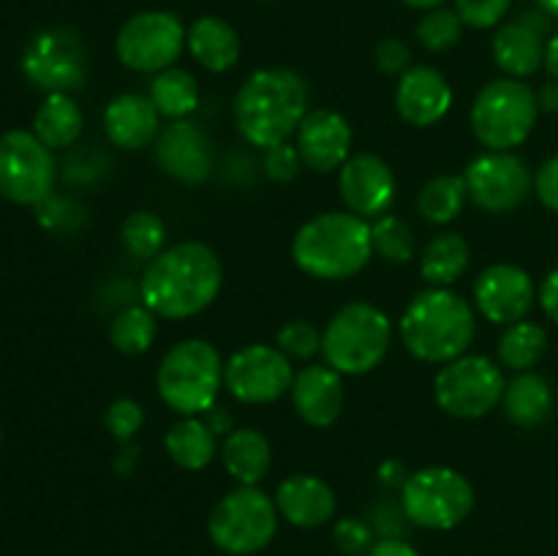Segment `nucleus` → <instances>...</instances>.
<instances>
[{"label": "nucleus", "instance_id": "12", "mask_svg": "<svg viewBox=\"0 0 558 556\" xmlns=\"http://www.w3.org/2000/svg\"><path fill=\"white\" fill-rule=\"evenodd\" d=\"M185 38L189 31L169 11H140L120 25L114 52L125 69L140 74H161L172 69L174 60L183 55Z\"/></svg>", "mask_w": 558, "mask_h": 556}, {"label": "nucleus", "instance_id": "1", "mask_svg": "<svg viewBox=\"0 0 558 556\" xmlns=\"http://www.w3.org/2000/svg\"><path fill=\"white\" fill-rule=\"evenodd\" d=\"M223 283L221 259L210 245L183 240L147 262L140 298L161 319H189L218 298Z\"/></svg>", "mask_w": 558, "mask_h": 556}, {"label": "nucleus", "instance_id": "41", "mask_svg": "<svg viewBox=\"0 0 558 556\" xmlns=\"http://www.w3.org/2000/svg\"><path fill=\"white\" fill-rule=\"evenodd\" d=\"M145 425V409L131 398H118L107 409V428L118 442H131Z\"/></svg>", "mask_w": 558, "mask_h": 556}, {"label": "nucleus", "instance_id": "3", "mask_svg": "<svg viewBox=\"0 0 558 556\" xmlns=\"http://www.w3.org/2000/svg\"><path fill=\"white\" fill-rule=\"evenodd\" d=\"M477 333V314L452 289L428 287L414 294L401 316V341L423 363L445 365L466 354Z\"/></svg>", "mask_w": 558, "mask_h": 556}, {"label": "nucleus", "instance_id": "14", "mask_svg": "<svg viewBox=\"0 0 558 556\" xmlns=\"http://www.w3.org/2000/svg\"><path fill=\"white\" fill-rule=\"evenodd\" d=\"M292 360L272 343H248L223 365V387L229 396L248 407L272 403L292 390Z\"/></svg>", "mask_w": 558, "mask_h": 556}, {"label": "nucleus", "instance_id": "40", "mask_svg": "<svg viewBox=\"0 0 558 556\" xmlns=\"http://www.w3.org/2000/svg\"><path fill=\"white\" fill-rule=\"evenodd\" d=\"M512 0H456V11L463 25L474 31H490L499 25L510 11Z\"/></svg>", "mask_w": 558, "mask_h": 556}, {"label": "nucleus", "instance_id": "45", "mask_svg": "<svg viewBox=\"0 0 558 556\" xmlns=\"http://www.w3.org/2000/svg\"><path fill=\"white\" fill-rule=\"evenodd\" d=\"M534 191L548 210L558 213V156L548 158L534 174Z\"/></svg>", "mask_w": 558, "mask_h": 556}, {"label": "nucleus", "instance_id": "30", "mask_svg": "<svg viewBox=\"0 0 558 556\" xmlns=\"http://www.w3.org/2000/svg\"><path fill=\"white\" fill-rule=\"evenodd\" d=\"M216 439L218 436L207 428L202 418H180L163 436V447L180 469L202 472L216 458Z\"/></svg>", "mask_w": 558, "mask_h": 556}, {"label": "nucleus", "instance_id": "24", "mask_svg": "<svg viewBox=\"0 0 558 556\" xmlns=\"http://www.w3.org/2000/svg\"><path fill=\"white\" fill-rule=\"evenodd\" d=\"M494 63L512 80L534 76L545 65V41L526 22H507L494 33L490 41Z\"/></svg>", "mask_w": 558, "mask_h": 556}, {"label": "nucleus", "instance_id": "10", "mask_svg": "<svg viewBox=\"0 0 558 556\" xmlns=\"http://www.w3.org/2000/svg\"><path fill=\"white\" fill-rule=\"evenodd\" d=\"M505 387L507 379L499 363L485 354H461L439 368L434 379V398L450 418L477 420L499 407Z\"/></svg>", "mask_w": 558, "mask_h": 556}, {"label": "nucleus", "instance_id": "2", "mask_svg": "<svg viewBox=\"0 0 558 556\" xmlns=\"http://www.w3.org/2000/svg\"><path fill=\"white\" fill-rule=\"evenodd\" d=\"M308 82L292 69H259L234 96V123L248 145L267 147L289 142L308 114Z\"/></svg>", "mask_w": 558, "mask_h": 556}, {"label": "nucleus", "instance_id": "42", "mask_svg": "<svg viewBox=\"0 0 558 556\" xmlns=\"http://www.w3.org/2000/svg\"><path fill=\"white\" fill-rule=\"evenodd\" d=\"M262 169H265V174L272 183H289L303 169V158H300L298 147L281 142V145L267 147L265 156H262Z\"/></svg>", "mask_w": 558, "mask_h": 556}, {"label": "nucleus", "instance_id": "5", "mask_svg": "<svg viewBox=\"0 0 558 556\" xmlns=\"http://www.w3.org/2000/svg\"><path fill=\"white\" fill-rule=\"evenodd\" d=\"M223 360L205 338H185L163 354L156 374L161 401L180 418H199L216 407L223 387Z\"/></svg>", "mask_w": 558, "mask_h": 556}, {"label": "nucleus", "instance_id": "50", "mask_svg": "<svg viewBox=\"0 0 558 556\" xmlns=\"http://www.w3.org/2000/svg\"><path fill=\"white\" fill-rule=\"evenodd\" d=\"M537 104H539V112L558 114V80L545 82V85L539 87V90H537Z\"/></svg>", "mask_w": 558, "mask_h": 556}, {"label": "nucleus", "instance_id": "8", "mask_svg": "<svg viewBox=\"0 0 558 556\" xmlns=\"http://www.w3.org/2000/svg\"><path fill=\"white\" fill-rule=\"evenodd\" d=\"M276 499L256 485H238L216 501L207 518L213 545L229 556H254L272 543L278 532Z\"/></svg>", "mask_w": 558, "mask_h": 556}, {"label": "nucleus", "instance_id": "54", "mask_svg": "<svg viewBox=\"0 0 558 556\" xmlns=\"http://www.w3.org/2000/svg\"><path fill=\"white\" fill-rule=\"evenodd\" d=\"M259 3H270V0H259Z\"/></svg>", "mask_w": 558, "mask_h": 556}, {"label": "nucleus", "instance_id": "34", "mask_svg": "<svg viewBox=\"0 0 558 556\" xmlns=\"http://www.w3.org/2000/svg\"><path fill=\"white\" fill-rule=\"evenodd\" d=\"M158 316L142 305H125L114 319L109 322V341L123 354H142L153 347L158 333Z\"/></svg>", "mask_w": 558, "mask_h": 556}, {"label": "nucleus", "instance_id": "39", "mask_svg": "<svg viewBox=\"0 0 558 556\" xmlns=\"http://www.w3.org/2000/svg\"><path fill=\"white\" fill-rule=\"evenodd\" d=\"M332 543L341 551L343 556H365L374 548V527L363 518H341V521L332 527Z\"/></svg>", "mask_w": 558, "mask_h": 556}, {"label": "nucleus", "instance_id": "49", "mask_svg": "<svg viewBox=\"0 0 558 556\" xmlns=\"http://www.w3.org/2000/svg\"><path fill=\"white\" fill-rule=\"evenodd\" d=\"M365 556H420V554L412 543H407V540L385 537V540H376L374 548H371Z\"/></svg>", "mask_w": 558, "mask_h": 556}, {"label": "nucleus", "instance_id": "38", "mask_svg": "<svg viewBox=\"0 0 558 556\" xmlns=\"http://www.w3.org/2000/svg\"><path fill=\"white\" fill-rule=\"evenodd\" d=\"M276 347L289 360H311L316 352H322V330L311 322L294 319L278 330Z\"/></svg>", "mask_w": 558, "mask_h": 556}, {"label": "nucleus", "instance_id": "13", "mask_svg": "<svg viewBox=\"0 0 558 556\" xmlns=\"http://www.w3.org/2000/svg\"><path fill=\"white\" fill-rule=\"evenodd\" d=\"M22 74L44 93H74L85 87L87 49L71 27L41 31L22 52Z\"/></svg>", "mask_w": 558, "mask_h": 556}, {"label": "nucleus", "instance_id": "27", "mask_svg": "<svg viewBox=\"0 0 558 556\" xmlns=\"http://www.w3.org/2000/svg\"><path fill=\"white\" fill-rule=\"evenodd\" d=\"M221 463L234 483L256 485L270 472L272 447L262 431L234 428L221 445Z\"/></svg>", "mask_w": 558, "mask_h": 556}, {"label": "nucleus", "instance_id": "22", "mask_svg": "<svg viewBox=\"0 0 558 556\" xmlns=\"http://www.w3.org/2000/svg\"><path fill=\"white\" fill-rule=\"evenodd\" d=\"M276 507L298 529H319L336 516V491L316 474H289L276 491Z\"/></svg>", "mask_w": 558, "mask_h": 556}, {"label": "nucleus", "instance_id": "6", "mask_svg": "<svg viewBox=\"0 0 558 556\" xmlns=\"http://www.w3.org/2000/svg\"><path fill=\"white\" fill-rule=\"evenodd\" d=\"M392 327L385 311L365 300L338 309L322 333V354L343 376H363L390 352Z\"/></svg>", "mask_w": 558, "mask_h": 556}, {"label": "nucleus", "instance_id": "46", "mask_svg": "<svg viewBox=\"0 0 558 556\" xmlns=\"http://www.w3.org/2000/svg\"><path fill=\"white\" fill-rule=\"evenodd\" d=\"M537 300L545 314H548V319L558 325V267L543 278V283L537 289Z\"/></svg>", "mask_w": 558, "mask_h": 556}, {"label": "nucleus", "instance_id": "35", "mask_svg": "<svg viewBox=\"0 0 558 556\" xmlns=\"http://www.w3.org/2000/svg\"><path fill=\"white\" fill-rule=\"evenodd\" d=\"M120 240H123V249L134 259L153 262L163 251V243H167V227H163L161 216H156V213L136 210L123 221Z\"/></svg>", "mask_w": 558, "mask_h": 556}, {"label": "nucleus", "instance_id": "36", "mask_svg": "<svg viewBox=\"0 0 558 556\" xmlns=\"http://www.w3.org/2000/svg\"><path fill=\"white\" fill-rule=\"evenodd\" d=\"M371 243H374V254L392 262V265H403L414 256L412 227L392 213H385L371 223Z\"/></svg>", "mask_w": 558, "mask_h": 556}, {"label": "nucleus", "instance_id": "44", "mask_svg": "<svg viewBox=\"0 0 558 556\" xmlns=\"http://www.w3.org/2000/svg\"><path fill=\"white\" fill-rule=\"evenodd\" d=\"M407 512H403V505L401 501H379V505L374 507V532H379V540L385 537H401L403 540V523H407Z\"/></svg>", "mask_w": 558, "mask_h": 556}, {"label": "nucleus", "instance_id": "48", "mask_svg": "<svg viewBox=\"0 0 558 556\" xmlns=\"http://www.w3.org/2000/svg\"><path fill=\"white\" fill-rule=\"evenodd\" d=\"M409 469L403 467L401 461H396V458H390V461H381V467H379V483L385 485V488H390V491H401L403 485H407V480H409Z\"/></svg>", "mask_w": 558, "mask_h": 556}, {"label": "nucleus", "instance_id": "7", "mask_svg": "<svg viewBox=\"0 0 558 556\" xmlns=\"http://www.w3.org/2000/svg\"><path fill=\"white\" fill-rule=\"evenodd\" d=\"M539 118L537 90L523 80H494L472 104V131L488 150H515L532 136Z\"/></svg>", "mask_w": 558, "mask_h": 556}, {"label": "nucleus", "instance_id": "23", "mask_svg": "<svg viewBox=\"0 0 558 556\" xmlns=\"http://www.w3.org/2000/svg\"><path fill=\"white\" fill-rule=\"evenodd\" d=\"M104 131L120 150H142L161 134V114L153 107L150 96L120 93L104 109Z\"/></svg>", "mask_w": 558, "mask_h": 556}, {"label": "nucleus", "instance_id": "32", "mask_svg": "<svg viewBox=\"0 0 558 556\" xmlns=\"http://www.w3.org/2000/svg\"><path fill=\"white\" fill-rule=\"evenodd\" d=\"M469 202V189L463 174H439V178L428 180L417 194V213L428 223H445L456 221L463 213V205Z\"/></svg>", "mask_w": 558, "mask_h": 556}, {"label": "nucleus", "instance_id": "19", "mask_svg": "<svg viewBox=\"0 0 558 556\" xmlns=\"http://www.w3.org/2000/svg\"><path fill=\"white\" fill-rule=\"evenodd\" d=\"M156 161L178 183L199 185L213 174L210 136L191 120H172L156 140Z\"/></svg>", "mask_w": 558, "mask_h": 556}, {"label": "nucleus", "instance_id": "16", "mask_svg": "<svg viewBox=\"0 0 558 556\" xmlns=\"http://www.w3.org/2000/svg\"><path fill=\"white\" fill-rule=\"evenodd\" d=\"M534 303H537V287L532 276L518 265L499 262L485 267L474 281V309L490 325L510 327L523 322L532 314Z\"/></svg>", "mask_w": 558, "mask_h": 556}, {"label": "nucleus", "instance_id": "15", "mask_svg": "<svg viewBox=\"0 0 558 556\" xmlns=\"http://www.w3.org/2000/svg\"><path fill=\"white\" fill-rule=\"evenodd\" d=\"M469 200L485 213H510L521 207L534 191L529 164L512 150H488L474 158L463 172Z\"/></svg>", "mask_w": 558, "mask_h": 556}, {"label": "nucleus", "instance_id": "9", "mask_svg": "<svg viewBox=\"0 0 558 556\" xmlns=\"http://www.w3.org/2000/svg\"><path fill=\"white\" fill-rule=\"evenodd\" d=\"M401 505L414 527L447 532L472 516L474 488L456 469L425 467L409 474L401 488Z\"/></svg>", "mask_w": 558, "mask_h": 556}, {"label": "nucleus", "instance_id": "29", "mask_svg": "<svg viewBox=\"0 0 558 556\" xmlns=\"http://www.w3.org/2000/svg\"><path fill=\"white\" fill-rule=\"evenodd\" d=\"M469 262H472V251L463 234L441 232L428 240L420 254V276L428 287L450 289V283H456L466 273Z\"/></svg>", "mask_w": 558, "mask_h": 556}, {"label": "nucleus", "instance_id": "53", "mask_svg": "<svg viewBox=\"0 0 558 556\" xmlns=\"http://www.w3.org/2000/svg\"><path fill=\"white\" fill-rule=\"evenodd\" d=\"M550 20H558V0H534Z\"/></svg>", "mask_w": 558, "mask_h": 556}, {"label": "nucleus", "instance_id": "47", "mask_svg": "<svg viewBox=\"0 0 558 556\" xmlns=\"http://www.w3.org/2000/svg\"><path fill=\"white\" fill-rule=\"evenodd\" d=\"M202 420H205L207 428H210L216 436H229L234 428H238V425H234V414L229 412L227 407H221V403L207 409V412L202 414Z\"/></svg>", "mask_w": 558, "mask_h": 556}, {"label": "nucleus", "instance_id": "52", "mask_svg": "<svg viewBox=\"0 0 558 556\" xmlns=\"http://www.w3.org/2000/svg\"><path fill=\"white\" fill-rule=\"evenodd\" d=\"M407 5H412V9H420V11H430V9H439V5H445L447 0H403Z\"/></svg>", "mask_w": 558, "mask_h": 556}, {"label": "nucleus", "instance_id": "28", "mask_svg": "<svg viewBox=\"0 0 558 556\" xmlns=\"http://www.w3.org/2000/svg\"><path fill=\"white\" fill-rule=\"evenodd\" d=\"M85 114L71 93H47L44 104L33 118V134L47 147H71L82 136Z\"/></svg>", "mask_w": 558, "mask_h": 556}, {"label": "nucleus", "instance_id": "20", "mask_svg": "<svg viewBox=\"0 0 558 556\" xmlns=\"http://www.w3.org/2000/svg\"><path fill=\"white\" fill-rule=\"evenodd\" d=\"M452 107V87L434 65H412L396 87V109L403 123L430 129L441 123Z\"/></svg>", "mask_w": 558, "mask_h": 556}, {"label": "nucleus", "instance_id": "26", "mask_svg": "<svg viewBox=\"0 0 558 556\" xmlns=\"http://www.w3.org/2000/svg\"><path fill=\"white\" fill-rule=\"evenodd\" d=\"M505 414L518 428H537L554 414L556 396L550 382L534 371H521L512 382H507L501 398Z\"/></svg>", "mask_w": 558, "mask_h": 556}, {"label": "nucleus", "instance_id": "17", "mask_svg": "<svg viewBox=\"0 0 558 556\" xmlns=\"http://www.w3.org/2000/svg\"><path fill=\"white\" fill-rule=\"evenodd\" d=\"M338 194L354 216L379 218L396 202V174L385 158L357 153L338 169Z\"/></svg>", "mask_w": 558, "mask_h": 556}, {"label": "nucleus", "instance_id": "33", "mask_svg": "<svg viewBox=\"0 0 558 556\" xmlns=\"http://www.w3.org/2000/svg\"><path fill=\"white\" fill-rule=\"evenodd\" d=\"M548 349V333L537 322H515L499 338V360L510 371H532Z\"/></svg>", "mask_w": 558, "mask_h": 556}, {"label": "nucleus", "instance_id": "51", "mask_svg": "<svg viewBox=\"0 0 558 556\" xmlns=\"http://www.w3.org/2000/svg\"><path fill=\"white\" fill-rule=\"evenodd\" d=\"M545 69H548L550 80H558V33L545 44Z\"/></svg>", "mask_w": 558, "mask_h": 556}, {"label": "nucleus", "instance_id": "21", "mask_svg": "<svg viewBox=\"0 0 558 556\" xmlns=\"http://www.w3.org/2000/svg\"><path fill=\"white\" fill-rule=\"evenodd\" d=\"M292 403L311 428H330L343 412L347 390H343V374L330 365H305L292 382Z\"/></svg>", "mask_w": 558, "mask_h": 556}, {"label": "nucleus", "instance_id": "4", "mask_svg": "<svg viewBox=\"0 0 558 556\" xmlns=\"http://www.w3.org/2000/svg\"><path fill=\"white\" fill-rule=\"evenodd\" d=\"M374 256L371 223L349 210L319 213L298 229L292 259L305 276L343 281L368 267Z\"/></svg>", "mask_w": 558, "mask_h": 556}, {"label": "nucleus", "instance_id": "37", "mask_svg": "<svg viewBox=\"0 0 558 556\" xmlns=\"http://www.w3.org/2000/svg\"><path fill=\"white\" fill-rule=\"evenodd\" d=\"M463 36V20L458 16L456 9H430L425 11L423 20L417 25V41L420 47L428 49V52L441 55V52H450Z\"/></svg>", "mask_w": 558, "mask_h": 556}, {"label": "nucleus", "instance_id": "43", "mask_svg": "<svg viewBox=\"0 0 558 556\" xmlns=\"http://www.w3.org/2000/svg\"><path fill=\"white\" fill-rule=\"evenodd\" d=\"M376 69L387 76H396V74H407L412 69V47H409L403 38H381L376 44Z\"/></svg>", "mask_w": 558, "mask_h": 556}, {"label": "nucleus", "instance_id": "25", "mask_svg": "<svg viewBox=\"0 0 558 556\" xmlns=\"http://www.w3.org/2000/svg\"><path fill=\"white\" fill-rule=\"evenodd\" d=\"M185 47H189L191 58L213 74L234 69L240 60V49H243L238 31L221 16H199L189 27Z\"/></svg>", "mask_w": 558, "mask_h": 556}, {"label": "nucleus", "instance_id": "31", "mask_svg": "<svg viewBox=\"0 0 558 556\" xmlns=\"http://www.w3.org/2000/svg\"><path fill=\"white\" fill-rule=\"evenodd\" d=\"M150 101L158 109V114L167 118L169 123L172 120H185L199 107V82L185 69L172 65V69L153 76Z\"/></svg>", "mask_w": 558, "mask_h": 556}, {"label": "nucleus", "instance_id": "18", "mask_svg": "<svg viewBox=\"0 0 558 556\" xmlns=\"http://www.w3.org/2000/svg\"><path fill=\"white\" fill-rule=\"evenodd\" d=\"M294 147L311 172H336L352 158V125L336 109H311L294 134Z\"/></svg>", "mask_w": 558, "mask_h": 556}, {"label": "nucleus", "instance_id": "11", "mask_svg": "<svg viewBox=\"0 0 558 556\" xmlns=\"http://www.w3.org/2000/svg\"><path fill=\"white\" fill-rule=\"evenodd\" d=\"M58 164L52 147L33 131L11 129L0 134V196L14 205H41L52 194Z\"/></svg>", "mask_w": 558, "mask_h": 556}]
</instances>
